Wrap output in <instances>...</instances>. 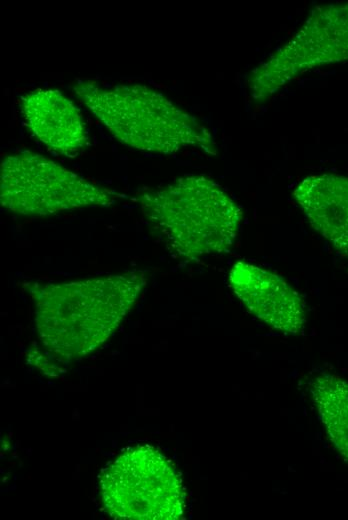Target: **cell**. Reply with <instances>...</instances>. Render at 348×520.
<instances>
[{
  "mask_svg": "<svg viewBox=\"0 0 348 520\" xmlns=\"http://www.w3.org/2000/svg\"><path fill=\"white\" fill-rule=\"evenodd\" d=\"M100 491L105 511L121 520H178L186 494L172 463L151 446L122 452L102 471Z\"/></svg>",
  "mask_w": 348,
  "mask_h": 520,
  "instance_id": "obj_4",
  "label": "cell"
},
{
  "mask_svg": "<svg viewBox=\"0 0 348 520\" xmlns=\"http://www.w3.org/2000/svg\"><path fill=\"white\" fill-rule=\"evenodd\" d=\"M293 197L313 229L348 256V177L308 176L297 185Z\"/></svg>",
  "mask_w": 348,
  "mask_h": 520,
  "instance_id": "obj_9",
  "label": "cell"
},
{
  "mask_svg": "<svg viewBox=\"0 0 348 520\" xmlns=\"http://www.w3.org/2000/svg\"><path fill=\"white\" fill-rule=\"evenodd\" d=\"M148 222L187 261L229 251L242 220L237 203L212 179L188 175L137 196Z\"/></svg>",
  "mask_w": 348,
  "mask_h": 520,
  "instance_id": "obj_3",
  "label": "cell"
},
{
  "mask_svg": "<svg viewBox=\"0 0 348 520\" xmlns=\"http://www.w3.org/2000/svg\"><path fill=\"white\" fill-rule=\"evenodd\" d=\"M348 61V3L315 8L300 29L248 78L251 98L262 103L301 74Z\"/></svg>",
  "mask_w": 348,
  "mask_h": 520,
  "instance_id": "obj_6",
  "label": "cell"
},
{
  "mask_svg": "<svg viewBox=\"0 0 348 520\" xmlns=\"http://www.w3.org/2000/svg\"><path fill=\"white\" fill-rule=\"evenodd\" d=\"M311 393L330 440L348 461V382L323 373L313 380Z\"/></svg>",
  "mask_w": 348,
  "mask_h": 520,
  "instance_id": "obj_10",
  "label": "cell"
},
{
  "mask_svg": "<svg viewBox=\"0 0 348 520\" xmlns=\"http://www.w3.org/2000/svg\"><path fill=\"white\" fill-rule=\"evenodd\" d=\"M125 197L31 151L17 152L1 162V206L18 215L40 217L80 208L107 207Z\"/></svg>",
  "mask_w": 348,
  "mask_h": 520,
  "instance_id": "obj_5",
  "label": "cell"
},
{
  "mask_svg": "<svg viewBox=\"0 0 348 520\" xmlns=\"http://www.w3.org/2000/svg\"><path fill=\"white\" fill-rule=\"evenodd\" d=\"M19 106L30 132L49 150L73 157L87 146L82 114L59 90L30 91L20 98Z\"/></svg>",
  "mask_w": 348,
  "mask_h": 520,
  "instance_id": "obj_8",
  "label": "cell"
},
{
  "mask_svg": "<svg viewBox=\"0 0 348 520\" xmlns=\"http://www.w3.org/2000/svg\"><path fill=\"white\" fill-rule=\"evenodd\" d=\"M236 296L269 327L284 334H299L306 323L300 295L278 274L253 264L236 262L229 272Z\"/></svg>",
  "mask_w": 348,
  "mask_h": 520,
  "instance_id": "obj_7",
  "label": "cell"
},
{
  "mask_svg": "<svg viewBox=\"0 0 348 520\" xmlns=\"http://www.w3.org/2000/svg\"><path fill=\"white\" fill-rule=\"evenodd\" d=\"M146 283L142 270L64 283H22L35 304V326L46 357L68 364L97 350Z\"/></svg>",
  "mask_w": 348,
  "mask_h": 520,
  "instance_id": "obj_1",
  "label": "cell"
},
{
  "mask_svg": "<svg viewBox=\"0 0 348 520\" xmlns=\"http://www.w3.org/2000/svg\"><path fill=\"white\" fill-rule=\"evenodd\" d=\"M72 90L110 134L128 147L159 154L190 147L216 153L212 135L201 122L148 86H104L79 80Z\"/></svg>",
  "mask_w": 348,
  "mask_h": 520,
  "instance_id": "obj_2",
  "label": "cell"
}]
</instances>
